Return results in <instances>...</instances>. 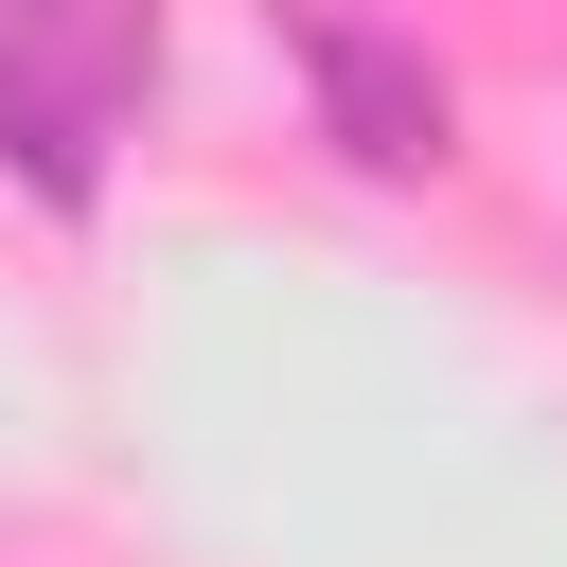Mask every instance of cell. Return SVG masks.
<instances>
[{
	"instance_id": "obj_1",
	"label": "cell",
	"mask_w": 567,
	"mask_h": 567,
	"mask_svg": "<svg viewBox=\"0 0 567 567\" xmlns=\"http://www.w3.org/2000/svg\"><path fill=\"white\" fill-rule=\"evenodd\" d=\"M284 53H301V89H319L337 159H372V177H425V159H443V71H425L390 18H354V0H284Z\"/></svg>"
},
{
	"instance_id": "obj_3",
	"label": "cell",
	"mask_w": 567,
	"mask_h": 567,
	"mask_svg": "<svg viewBox=\"0 0 567 567\" xmlns=\"http://www.w3.org/2000/svg\"><path fill=\"white\" fill-rule=\"evenodd\" d=\"M0 142H18V177L35 195H89V89H35V53L0 35Z\"/></svg>"
},
{
	"instance_id": "obj_2",
	"label": "cell",
	"mask_w": 567,
	"mask_h": 567,
	"mask_svg": "<svg viewBox=\"0 0 567 567\" xmlns=\"http://www.w3.org/2000/svg\"><path fill=\"white\" fill-rule=\"evenodd\" d=\"M0 35H18V53H53V71L106 106V89L159 53V0H0Z\"/></svg>"
}]
</instances>
